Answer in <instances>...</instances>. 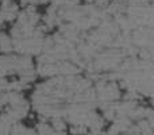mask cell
Segmentation results:
<instances>
[{"label": "cell", "instance_id": "1", "mask_svg": "<svg viewBox=\"0 0 154 135\" xmlns=\"http://www.w3.org/2000/svg\"><path fill=\"white\" fill-rule=\"evenodd\" d=\"M20 14V5L16 0H4L0 3V20L4 24L14 23Z\"/></svg>", "mask_w": 154, "mask_h": 135}]
</instances>
